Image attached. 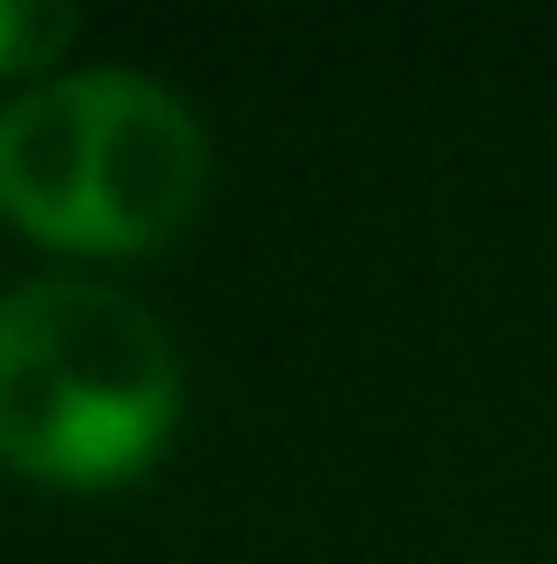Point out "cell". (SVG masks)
<instances>
[{"mask_svg": "<svg viewBox=\"0 0 557 564\" xmlns=\"http://www.w3.org/2000/svg\"><path fill=\"white\" fill-rule=\"evenodd\" d=\"M72 43H79V8H65V0H0V79H14V94L57 79Z\"/></svg>", "mask_w": 557, "mask_h": 564, "instance_id": "cell-3", "label": "cell"}, {"mask_svg": "<svg viewBox=\"0 0 557 564\" xmlns=\"http://www.w3.org/2000/svg\"><path fill=\"white\" fill-rule=\"evenodd\" d=\"M208 193V129L165 79L79 65L0 108V221L65 258L165 250Z\"/></svg>", "mask_w": 557, "mask_h": 564, "instance_id": "cell-2", "label": "cell"}, {"mask_svg": "<svg viewBox=\"0 0 557 564\" xmlns=\"http://www.w3.org/2000/svg\"><path fill=\"white\" fill-rule=\"evenodd\" d=\"M186 408L165 322L129 286L43 272L0 293V465L100 494L157 465Z\"/></svg>", "mask_w": 557, "mask_h": 564, "instance_id": "cell-1", "label": "cell"}]
</instances>
